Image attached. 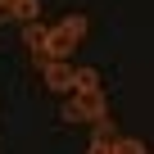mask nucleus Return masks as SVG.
Returning <instances> with one entry per match:
<instances>
[{"label":"nucleus","instance_id":"nucleus-2","mask_svg":"<svg viewBox=\"0 0 154 154\" xmlns=\"http://www.w3.org/2000/svg\"><path fill=\"white\" fill-rule=\"evenodd\" d=\"M109 118V104H104V91H91V95H68L63 100V109H59V122H104Z\"/></svg>","mask_w":154,"mask_h":154},{"label":"nucleus","instance_id":"nucleus-3","mask_svg":"<svg viewBox=\"0 0 154 154\" xmlns=\"http://www.w3.org/2000/svg\"><path fill=\"white\" fill-rule=\"evenodd\" d=\"M41 82H45L54 95H63V100H68V95H72V68H68V63H59V59H50V63L41 68Z\"/></svg>","mask_w":154,"mask_h":154},{"label":"nucleus","instance_id":"nucleus-5","mask_svg":"<svg viewBox=\"0 0 154 154\" xmlns=\"http://www.w3.org/2000/svg\"><path fill=\"white\" fill-rule=\"evenodd\" d=\"M23 45L36 54V50L45 45V23H23Z\"/></svg>","mask_w":154,"mask_h":154},{"label":"nucleus","instance_id":"nucleus-6","mask_svg":"<svg viewBox=\"0 0 154 154\" xmlns=\"http://www.w3.org/2000/svg\"><path fill=\"white\" fill-rule=\"evenodd\" d=\"M113 154H149V149H145V140H136V136H113Z\"/></svg>","mask_w":154,"mask_h":154},{"label":"nucleus","instance_id":"nucleus-9","mask_svg":"<svg viewBox=\"0 0 154 154\" xmlns=\"http://www.w3.org/2000/svg\"><path fill=\"white\" fill-rule=\"evenodd\" d=\"M14 5H18V0H0V18H9V14H14Z\"/></svg>","mask_w":154,"mask_h":154},{"label":"nucleus","instance_id":"nucleus-7","mask_svg":"<svg viewBox=\"0 0 154 154\" xmlns=\"http://www.w3.org/2000/svg\"><path fill=\"white\" fill-rule=\"evenodd\" d=\"M36 14H41V5H36V0H18L9 18H18V23H36Z\"/></svg>","mask_w":154,"mask_h":154},{"label":"nucleus","instance_id":"nucleus-1","mask_svg":"<svg viewBox=\"0 0 154 154\" xmlns=\"http://www.w3.org/2000/svg\"><path fill=\"white\" fill-rule=\"evenodd\" d=\"M86 14H68L59 27H45V45H41V54H45V63L50 59H59V63H68V54L82 45V36H86Z\"/></svg>","mask_w":154,"mask_h":154},{"label":"nucleus","instance_id":"nucleus-4","mask_svg":"<svg viewBox=\"0 0 154 154\" xmlns=\"http://www.w3.org/2000/svg\"><path fill=\"white\" fill-rule=\"evenodd\" d=\"M100 91V72L95 68H72V95H91Z\"/></svg>","mask_w":154,"mask_h":154},{"label":"nucleus","instance_id":"nucleus-8","mask_svg":"<svg viewBox=\"0 0 154 154\" xmlns=\"http://www.w3.org/2000/svg\"><path fill=\"white\" fill-rule=\"evenodd\" d=\"M86 154H113V140H95V136H91V149H86Z\"/></svg>","mask_w":154,"mask_h":154}]
</instances>
